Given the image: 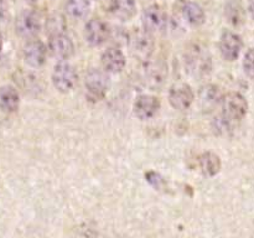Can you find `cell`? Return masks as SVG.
<instances>
[{
    "mask_svg": "<svg viewBox=\"0 0 254 238\" xmlns=\"http://www.w3.org/2000/svg\"><path fill=\"white\" fill-rule=\"evenodd\" d=\"M128 45L130 51L135 59L140 61H148L153 55L155 49V41L151 36V32L144 30L135 29L133 32L128 35Z\"/></svg>",
    "mask_w": 254,
    "mask_h": 238,
    "instance_id": "6da1fadb",
    "label": "cell"
},
{
    "mask_svg": "<svg viewBox=\"0 0 254 238\" xmlns=\"http://www.w3.org/2000/svg\"><path fill=\"white\" fill-rule=\"evenodd\" d=\"M222 116L231 123H238L248 111L247 99L238 92H230L222 97Z\"/></svg>",
    "mask_w": 254,
    "mask_h": 238,
    "instance_id": "7a4b0ae2",
    "label": "cell"
},
{
    "mask_svg": "<svg viewBox=\"0 0 254 238\" xmlns=\"http://www.w3.org/2000/svg\"><path fill=\"white\" fill-rule=\"evenodd\" d=\"M108 72L98 68H91L86 76V94L91 102H99L104 98L109 87Z\"/></svg>",
    "mask_w": 254,
    "mask_h": 238,
    "instance_id": "3957f363",
    "label": "cell"
},
{
    "mask_svg": "<svg viewBox=\"0 0 254 238\" xmlns=\"http://www.w3.org/2000/svg\"><path fill=\"white\" fill-rule=\"evenodd\" d=\"M186 68L191 74L196 77L207 76L212 68V61L211 56L206 49L200 46H193L190 51L186 54Z\"/></svg>",
    "mask_w": 254,
    "mask_h": 238,
    "instance_id": "277c9868",
    "label": "cell"
},
{
    "mask_svg": "<svg viewBox=\"0 0 254 238\" xmlns=\"http://www.w3.org/2000/svg\"><path fill=\"white\" fill-rule=\"evenodd\" d=\"M78 74L74 67L68 62H59L52 71V83L61 93H68L76 87Z\"/></svg>",
    "mask_w": 254,
    "mask_h": 238,
    "instance_id": "5b68a950",
    "label": "cell"
},
{
    "mask_svg": "<svg viewBox=\"0 0 254 238\" xmlns=\"http://www.w3.org/2000/svg\"><path fill=\"white\" fill-rule=\"evenodd\" d=\"M41 17L35 10H24L15 20V30L20 37L26 40L35 39L41 31Z\"/></svg>",
    "mask_w": 254,
    "mask_h": 238,
    "instance_id": "8992f818",
    "label": "cell"
},
{
    "mask_svg": "<svg viewBox=\"0 0 254 238\" xmlns=\"http://www.w3.org/2000/svg\"><path fill=\"white\" fill-rule=\"evenodd\" d=\"M168 77V64L164 60H151L145 61L144 66V79L146 86L150 88H160Z\"/></svg>",
    "mask_w": 254,
    "mask_h": 238,
    "instance_id": "52a82bcc",
    "label": "cell"
},
{
    "mask_svg": "<svg viewBox=\"0 0 254 238\" xmlns=\"http://www.w3.org/2000/svg\"><path fill=\"white\" fill-rule=\"evenodd\" d=\"M111 30L109 26L101 19H92L84 26V37L87 44L91 46H101L109 39Z\"/></svg>",
    "mask_w": 254,
    "mask_h": 238,
    "instance_id": "ba28073f",
    "label": "cell"
},
{
    "mask_svg": "<svg viewBox=\"0 0 254 238\" xmlns=\"http://www.w3.org/2000/svg\"><path fill=\"white\" fill-rule=\"evenodd\" d=\"M195 101V92L189 84H174L169 91V102L171 106L179 111H185Z\"/></svg>",
    "mask_w": 254,
    "mask_h": 238,
    "instance_id": "9c48e42d",
    "label": "cell"
},
{
    "mask_svg": "<svg viewBox=\"0 0 254 238\" xmlns=\"http://www.w3.org/2000/svg\"><path fill=\"white\" fill-rule=\"evenodd\" d=\"M22 55L26 64L32 68H39L46 62L47 47L40 40L31 39L25 44Z\"/></svg>",
    "mask_w": 254,
    "mask_h": 238,
    "instance_id": "30bf717a",
    "label": "cell"
},
{
    "mask_svg": "<svg viewBox=\"0 0 254 238\" xmlns=\"http://www.w3.org/2000/svg\"><path fill=\"white\" fill-rule=\"evenodd\" d=\"M243 42L240 35L232 31H225L221 35L220 44H218V49H220L221 55L226 61H235L238 59L242 50Z\"/></svg>",
    "mask_w": 254,
    "mask_h": 238,
    "instance_id": "8fae6325",
    "label": "cell"
},
{
    "mask_svg": "<svg viewBox=\"0 0 254 238\" xmlns=\"http://www.w3.org/2000/svg\"><path fill=\"white\" fill-rule=\"evenodd\" d=\"M49 51L56 59L67 60L74 52L73 41L64 32V34L51 35L49 40Z\"/></svg>",
    "mask_w": 254,
    "mask_h": 238,
    "instance_id": "7c38bea8",
    "label": "cell"
},
{
    "mask_svg": "<svg viewBox=\"0 0 254 238\" xmlns=\"http://www.w3.org/2000/svg\"><path fill=\"white\" fill-rule=\"evenodd\" d=\"M141 21H143V27L149 32L160 31L165 27L168 17H166L165 11L161 9L159 5H150V6L145 7L143 11V16H141Z\"/></svg>",
    "mask_w": 254,
    "mask_h": 238,
    "instance_id": "4fadbf2b",
    "label": "cell"
},
{
    "mask_svg": "<svg viewBox=\"0 0 254 238\" xmlns=\"http://www.w3.org/2000/svg\"><path fill=\"white\" fill-rule=\"evenodd\" d=\"M160 108V101L155 96L141 94L134 102V113L141 120H146L155 116Z\"/></svg>",
    "mask_w": 254,
    "mask_h": 238,
    "instance_id": "5bb4252c",
    "label": "cell"
},
{
    "mask_svg": "<svg viewBox=\"0 0 254 238\" xmlns=\"http://www.w3.org/2000/svg\"><path fill=\"white\" fill-rule=\"evenodd\" d=\"M102 66L108 73H119L126 67V56L118 47H108L101 56Z\"/></svg>",
    "mask_w": 254,
    "mask_h": 238,
    "instance_id": "9a60e30c",
    "label": "cell"
},
{
    "mask_svg": "<svg viewBox=\"0 0 254 238\" xmlns=\"http://www.w3.org/2000/svg\"><path fill=\"white\" fill-rule=\"evenodd\" d=\"M112 14L122 21H129L136 14L135 0H112L109 6Z\"/></svg>",
    "mask_w": 254,
    "mask_h": 238,
    "instance_id": "2e32d148",
    "label": "cell"
},
{
    "mask_svg": "<svg viewBox=\"0 0 254 238\" xmlns=\"http://www.w3.org/2000/svg\"><path fill=\"white\" fill-rule=\"evenodd\" d=\"M20 107V96L12 86L0 87V109L5 113H15Z\"/></svg>",
    "mask_w": 254,
    "mask_h": 238,
    "instance_id": "e0dca14e",
    "label": "cell"
},
{
    "mask_svg": "<svg viewBox=\"0 0 254 238\" xmlns=\"http://www.w3.org/2000/svg\"><path fill=\"white\" fill-rule=\"evenodd\" d=\"M183 16L189 25L191 26H201L206 21V14L203 7L200 4L193 1H186L183 5Z\"/></svg>",
    "mask_w": 254,
    "mask_h": 238,
    "instance_id": "ac0fdd59",
    "label": "cell"
},
{
    "mask_svg": "<svg viewBox=\"0 0 254 238\" xmlns=\"http://www.w3.org/2000/svg\"><path fill=\"white\" fill-rule=\"evenodd\" d=\"M198 166L206 176H215L220 173L222 163L217 154L212 151H205L198 156Z\"/></svg>",
    "mask_w": 254,
    "mask_h": 238,
    "instance_id": "d6986e66",
    "label": "cell"
},
{
    "mask_svg": "<svg viewBox=\"0 0 254 238\" xmlns=\"http://www.w3.org/2000/svg\"><path fill=\"white\" fill-rule=\"evenodd\" d=\"M222 93L216 84H206L200 91L201 106L205 109H211L222 102Z\"/></svg>",
    "mask_w": 254,
    "mask_h": 238,
    "instance_id": "ffe728a7",
    "label": "cell"
},
{
    "mask_svg": "<svg viewBox=\"0 0 254 238\" xmlns=\"http://www.w3.org/2000/svg\"><path fill=\"white\" fill-rule=\"evenodd\" d=\"M64 9L72 19H82L89 12L91 2L89 0H67Z\"/></svg>",
    "mask_w": 254,
    "mask_h": 238,
    "instance_id": "44dd1931",
    "label": "cell"
},
{
    "mask_svg": "<svg viewBox=\"0 0 254 238\" xmlns=\"http://www.w3.org/2000/svg\"><path fill=\"white\" fill-rule=\"evenodd\" d=\"M46 29H47V32L50 34V36L56 34H64L67 29L66 19H64V15L52 14L51 16L47 19Z\"/></svg>",
    "mask_w": 254,
    "mask_h": 238,
    "instance_id": "7402d4cb",
    "label": "cell"
},
{
    "mask_svg": "<svg viewBox=\"0 0 254 238\" xmlns=\"http://www.w3.org/2000/svg\"><path fill=\"white\" fill-rule=\"evenodd\" d=\"M243 15H245V12H243V7L241 6L240 2L231 1L226 5V17L235 26L242 24Z\"/></svg>",
    "mask_w": 254,
    "mask_h": 238,
    "instance_id": "603a6c76",
    "label": "cell"
},
{
    "mask_svg": "<svg viewBox=\"0 0 254 238\" xmlns=\"http://www.w3.org/2000/svg\"><path fill=\"white\" fill-rule=\"evenodd\" d=\"M243 69L248 77L254 78V49L246 52L245 59H243Z\"/></svg>",
    "mask_w": 254,
    "mask_h": 238,
    "instance_id": "cb8c5ba5",
    "label": "cell"
},
{
    "mask_svg": "<svg viewBox=\"0 0 254 238\" xmlns=\"http://www.w3.org/2000/svg\"><path fill=\"white\" fill-rule=\"evenodd\" d=\"M146 181H149L150 185H153L156 190L160 188L161 186L165 185V180L158 173H154V171H150V173L146 174Z\"/></svg>",
    "mask_w": 254,
    "mask_h": 238,
    "instance_id": "d4e9b609",
    "label": "cell"
},
{
    "mask_svg": "<svg viewBox=\"0 0 254 238\" xmlns=\"http://www.w3.org/2000/svg\"><path fill=\"white\" fill-rule=\"evenodd\" d=\"M9 15V0H0V20L6 19Z\"/></svg>",
    "mask_w": 254,
    "mask_h": 238,
    "instance_id": "484cf974",
    "label": "cell"
},
{
    "mask_svg": "<svg viewBox=\"0 0 254 238\" xmlns=\"http://www.w3.org/2000/svg\"><path fill=\"white\" fill-rule=\"evenodd\" d=\"M248 11H250L251 17L254 20V0H250V5H248Z\"/></svg>",
    "mask_w": 254,
    "mask_h": 238,
    "instance_id": "4316f807",
    "label": "cell"
},
{
    "mask_svg": "<svg viewBox=\"0 0 254 238\" xmlns=\"http://www.w3.org/2000/svg\"><path fill=\"white\" fill-rule=\"evenodd\" d=\"M2 45H4V36H2V32L0 31V51L2 49Z\"/></svg>",
    "mask_w": 254,
    "mask_h": 238,
    "instance_id": "83f0119b",
    "label": "cell"
},
{
    "mask_svg": "<svg viewBox=\"0 0 254 238\" xmlns=\"http://www.w3.org/2000/svg\"><path fill=\"white\" fill-rule=\"evenodd\" d=\"M24 1L29 2V4H32V2H35V1H36V0H24Z\"/></svg>",
    "mask_w": 254,
    "mask_h": 238,
    "instance_id": "f1b7e54d",
    "label": "cell"
}]
</instances>
